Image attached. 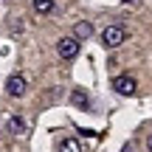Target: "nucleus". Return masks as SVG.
<instances>
[{"mask_svg": "<svg viewBox=\"0 0 152 152\" xmlns=\"http://www.w3.org/2000/svg\"><path fill=\"white\" fill-rule=\"evenodd\" d=\"M59 152H82V144L76 138H62L59 141Z\"/></svg>", "mask_w": 152, "mask_h": 152, "instance_id": "nucleus-8", "label": "nucleus"}, {"mask_svg": "<svg viewBox=\"0 0 152 152\" xmlns=\"http://www.w3.org/2000/svg\"><path fill=\"white\" fill-rule=\"evenodd\" d=\"M113 90L118 93V96H135L138 82L132 79L130 73H121V76H115V79H113Z\"/></svg>", "mask_w": 152, "mask_h": 152, "instance_id": "nucleus-3", "label": "nucleus"}, {"mask_svg": "<svg viewBox=\"0 0 152 152\" xmlns=\"http://www.w3.org/2000/svg\"><path fill=\"white\" fill-rule=\"evenodd\" d=\"M73 37H76V39H90V37H93V23L79 20V23L73 26Z\"/></svg>", "mask_w": 152, "mask_h": 152, "instance_id": "nucleus-5", "label": "nucleus"}, {"mask_svg": "<svg viewBox=\"0 0 152 152\" xmlns=\"http://www.w3.org/2000/svg\"><path fill=\"white\" fill-rule=\"evenodd\" d=\"M79 48H82V39H76L73 34H71V37H62L59 42H56V54H59L62 59H76Z\"/></svg>", "mask_w": 152, "mask_h": 152, "instance_id": "nucleus-2", "label": "nucleus"}, {"mask_svg": "<svg viewBox=\"0 0 152 152\" xmlns=\"http://www.w3.org/2000/svg\"><path fill=\"white\" fill-rule=\"evenodd\" d=\"M124 39H127V28L118 26V23H113V26H107V28L102 31V45H104V48H110V51L118 48Z\"/></svg>", "mask_w": 152, "mask_h": 152, "instance_id": "nucleus-1", "label": "nucleus"}, {"mask_svg": "<svg viewBox=\"0 0 152 152\" xmlns=\"http://www.w3.org/2000/svg\"><path fill=\"white\" fill-rule=\"evenodd\" d=\"M26 90H28L26 76L14 73V76H9V79H6V93H9L11 99H23V96H26Z\"/></svg>", "mask_w": 152, "mask_h": 152, "instance_id": "nucleus-4", "label": "nucleus"}, {"mask_svg": "<svg viewBox=\"0 0 152 152\" xmlns=\"http://www.w3.org/2000/svg\"><path fill=\"white\" fill-rule=\"evenodd\" d=\"M31 6L37 14H51L54 11V0H31Z\"/></svg>", "mask_w": 152, "mask_h": 152, "instance_id": "nucleus-7", "label": "nucleus"}, {"mask_svg": "<svg viewBox=\"0 0 152 152\" xmlns=\"http://www.w3.org/2000/svg\"><path fill=\"white\" fill-rule=\"evenodd\" d=\"M26 130H28L26 118H20V115H11V121H9V132H11V135H23Z\"/></svg>", "mask_w": 152, "mask_h": 152, "instance_id": "nucleus-6", "label": "nucleus"}, {"mask_svg": "<svg viewBox=\"0 0 152 152\" xmlns=\"http://www.w3.org/2000/svg\"><path fill=\"white\" fill-rule=\"evenodd\" d=\"M71 102L76 104V107H82V110H85L87 104H90V99H87V93H85V90H79V87H76V90L71 93Z\"/></svg>", "mask_w": 152, "mask_h": 152, "instance_id": "nucleus-9", "label": "nucleus"}, {"mask_svg": "<svg viewBox=\"0 0 152 152\" xmlns=\"http://www.w3.org/2000/svg\"><path fill=\"white\" fill-rule=\"evenodd\" d=\"M121 3H135V0H121Z\"/></svg>", "mask_w": 152, "mask_h": 152, "instance_id": "nucleus-11", "label": "nucleus"}, {"mask_svg": "<svg viewBox=\"0 0 152 152\" xmlns=\"http://www.w3.org/2000/svg\"><path fill=\"white\" fill-rule=\"evenodd\" d=\"M147 149H149V152H152V135H149V138H147Z\"/></svg>", "mask_w": 152, "mask_h": 152, "instance_id": "nucleus-10", "label": "nucleus"}]
</instances>
